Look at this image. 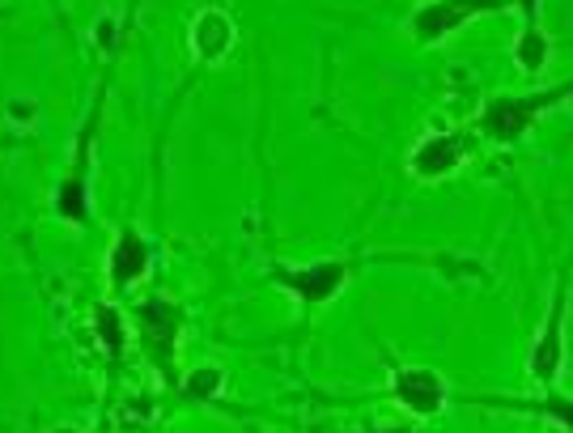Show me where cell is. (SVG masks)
<instances>
[{
  "label": "cell",
  "mask_w": 573,
  "mask_h": 433,
  "mask_svg": "<svg viewBox=\"0 0 573 433\" xmlns=\"http://www.w3.org/2000/svg\"><path fill=\"white\" fill-rule=\"evenodd\" d=\"M565 285H557V293H552V311L544 318V336L535 340L532 349V374L539 383H557V374H561V365H565V336H561V327H565Z\"/></svg>",
  "instance_id": "obj_1"
},
{
  "label": "cell",
  "mask_w": 573,
  "mask_h": 433,
  "mask_svg": "<svg viewBox=\"0 0 573 433\" xmlns=\"http://www.w3.org/2000/svg\"><path fill=\"white\" fill-rule=\"evenodd\" d=\"M391 395H395V404H404L408 412L433 417V412H442V404H446V383H442V374H433V370L408 365V370H395V374H391Z\"/></svg>",
  "instance_id": "obj_2"
},
{
  "label": "cell",
  "mask_w": 573,
  "mask_h": 433,
  "mask_svg": "<svg viewBox=\"0 0 573 433\" xmlns=\"http://www.w3.org/2000/svg\"><path fill=\"white\" fill-rule=\"evenodd\" d=\"M191 56L204 60V64H222L234 47V22L222 9H204L195 22H191Z\"/></svg>",
  "instance_id": "obj_3"
},
{
  "label": "cell",
  "mask_w": 573,
  "mask_h": 433,
  "mask_svg": "<svg viewBox=\"0 0 573 433\" xmlns=\"http://www.w3.org/2000/svg\"><path fill=\"white\" fill-rule=\"evenodd\" d=\"M458 161H463V141L451 136V132H433V136H425L417 149H413V175L417 179H442V175H451Z\"/></svg>",
  "instance_id": "obj_4"
},
{
  "label": "cell",
  "mask_w": 573,
  "mask_h": 433,
  "mask_svg": "<svg viewBox=\"0 0 573 433\" xmlns=\"http://www.w3.org/2000/svg\"><path fill=\"white\" fill-rule=\"evenodd\" d=\"M344 264H310V268H298V273H285L280 276V285L289 289V293H298L306 302H327V298H336L344 285Z\"/></svg>",
  "instance_id": "obj_5"
},
{
  "label": "cell",
  "mask_w": 573,
  "mask_h": 433,
  "mask_svg": "<svg viewBox=\"0 0 573 433\" xmlns=\"http://www.w3.org/2000/svg\"><path fill=\"white\" fill-rule=\"evenodd\" d=\"M107 268H111V285H115V289H123V285H136L141 276L150 273V246H145V238L136 234V230H123V234L115 238Z\"/></svg>",
  "instance_id": "obj_6"
},
{
  "label": "cell",
  "mask_w": 573,
  "mask_h": 433,
  "mask_svg": "<svg viewBox=\"0 0 573 433\" xmlns=\"http://www.w3.org/2000/svg\"><path fill=\"white\" fill-rule=\"evenodd\" d=\"M471 13H476V0H433V4H425L417 17H413V26H417L420 39L429 43V39L451 35V31L463 26Z\"/></svg>",
  "instance_id": "obj_7"
},
{
  "label": "cell",
  "mask_w": 573,
  "mask_h": 433,
  "mask_svg": "<svg viewBox=\"0 0 573 433\" xmlns=\"http://www.w3.org/2000/svg\"><path fill=\"white\" fill-rule=\"evenodd\" d=\"M535 103H518V98H501L493 103L485 116H480V128L493 136V141H518L523 128H532Z\"/></svg>",
  "instance_id": "obj_8"
},
{
  "label": "cell",
  "mask_w": 573,
  "mask_h": 433,
  "mask_svg": "<svg viewBox=\"0 0 573 433\" xmlns=\"http://www.w3.org/2000/svg\"><path fill=\"white\" fill-rule=\"evenodd\" d=\"M136 323H141V332H145L150 349H157V340H166V345L175 349V327H179V311H175L170 302H145V306L136 311Z\"/></svg>",
  "instance_id": "obj_9"
},
{
  "label": "cell",
  "mask_w": 573,
  "mask_h": 433,
  "mask_svg": "<svg viewBox=\"0 0 573 433\" xmlns=\"http://www.w3.org/2000/svg\"><path fill=\"white\" fill-rule=\"evenodd\" d=\"M514 60H518L523 73H539V69L548 64V35L527 26V31L514 39Z\"/></svg>",
  "instance_id": "obj_10"
},
{
  "label": "cell",
  "mask_w": 573,
  "mask_h": 433,
  "mask_svg": "<svg viewBox=\"0 0 573 433\" xmlns=\"http://www.w3.org/2000/svg\"><path fill=\"white\" fill-rule=\"evenodd\" d=\"M222 387H226V374L217 365H195L188 378H183V395L188 399H213Z\"/></svg>",
  "instance_id": "obj_11"
},
{
  "label": "cell",
  "mask_w": 573,
  "mask_h": 433,
  "mask_svg": "<svg viewBox=\"0 0 573 433\" xmlns=\"http://www.w3.org/2000/svg\"><path fill=\"white\" fill-rule=\"evenodd\" d=\"M123 327H128V323L119 315V306H111V302L98 306V340L107 345V353H115V357L123 353Z\"/></svg>",
  "instance_id": "obj_12"
},
{
  "label": "cell",
  "mask_w": 573,
  "mask_h": 433,
  "mask_svg": "<svg viewBox=\"0 0 573 433\" xmlns=\"http://www.w3.org/2000/svg\"><path fill=\"white\" fill-rule=\"evenodd\" d=\"M56 213H60V217H69V221H89V208H85V188H81V179H69V183L60 188V196H56Z\"/></svg>",
  "instance_id": "obj_13"
},
{
  "label": "cell",
  "mask_w": 573,
  "mask_h": 433,
  "mask_svg": "<svg viewBox=\"0 0 573 433\" xmlns=\"http://www.w3.org/2000/svg\"><path fill=\"white\" fill-rule=\"evenodd\" d=\"M544 412H548V421H557V425L573 430V399H561V395H557V399H548Z\"/></svg>",
  "instance_id": "obj_14"
},
{
  "label": "cell",
  "mask_w": 573,
  "mask_h": 433,
  "mask_svg": "<svg viewBox=\"0 0 573 433\" xmlns=\"http://www.w3.org/2000/svg\"><path fill=\"white\" fill-rule=\"evenodd\" d=\"M94 47H98V51H111L115 47V17L111 13L98 17V26H94Z\"/></svg>",
  "instance_id": "obj_15"
},
{
  "label": "cell",
  "mask_w": 573,
  "mask_h": 433,
  "mask_svg": "<svg viewBox=\"0 0 573 433\" xmlns=\"http://www.w3.org/2000/svg\"><path fill=\"white\" fill-rule=\"evenodd\" d=\"M35 116H38L35 98H26V103H22V98H13V103H9V119H13V123H35Z\"/></svg>",
  "instance_id": "obj_16"
}]
</instances>
